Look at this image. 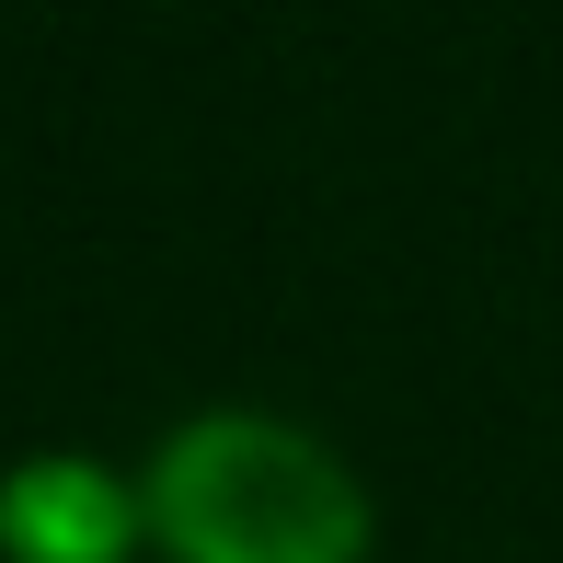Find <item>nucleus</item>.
I'll list each match as a JSON object with an SVG mask.
<instances>
[{
    "label": "nucleus",
    "instance_id": "obj_1",
    "mask_svg": "<svg viewBox=\"0 0 563 563\" xmlns=\"http://www.w3.org/2000/svg\"><path fill=\"white\" fill-rule=\"evenodd\" d=\"M150 563H368L379 495L322 426L276 402H196L139 460Z\"/></svg>",
    "mask_w": 563,
    "mask_h": 563
},
{
    "label": "nucleus",
    "instance_id": "obj_2",
    "mask_svg": "<svg viewBox=\"0 0 563 563\" xmlns=\"http://www.w3.org/2000/svg\"><path fill=\"white\" fill-rule=\"evenodd\" d=\"M139 552H150L139 472L81 449H35L0 472V563H139Z\"/></svg>",
    "mask_w": 563,
    "mask_h": 563
}]
</instances>
